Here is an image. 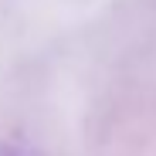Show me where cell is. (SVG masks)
Masks as SVG:
<instances>
[{
	"label": "cell",
	"mask_w": 156,
	"mask_h": 156,
	"mask_svg": "<svg viewBox=\"0 0 156 156\" xmlns=\"http://www.w3.org/2000/svg\"><path fill=\"white\" fill-rule=\"evenodd\" d=\"M0 156H31L27 149H17V146H0Z\"/></svg>",
	"instance_id": "1"
}]
</instances>
